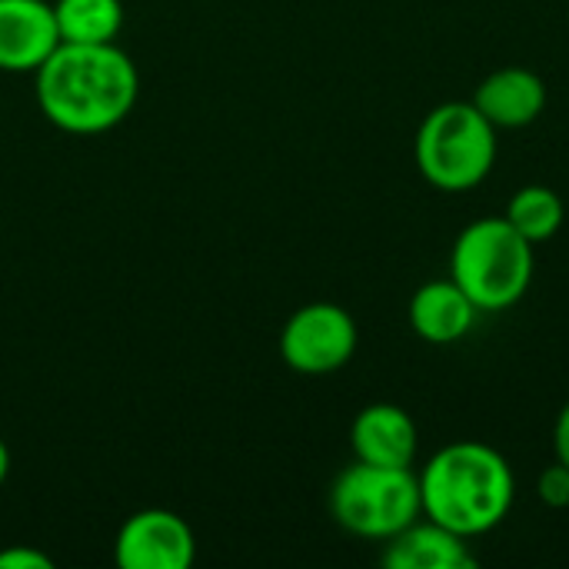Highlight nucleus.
Segmentation results:
<instances>
[{
    "label": "nucleus",
    "mask_w": 569,
    "mask_h": 569,
    "mask_svg": "<svg viewBox=\"0 0 569 569\" xmlns=\"http://www.w3.org/2000/svg\"><path fill=\"white\" fill-rule=\"evenodd\" d=\"M137 63L117 43H60L37 67V103L67 133H103L137 103Z\"/></svg>",
    "instance_id": "f257e3e1"
},
{
    "label": "nucleus",
    "mask_w": 569,
    "mask_h": 569,
    "mask_svg": "<svg viewBox=\"0 0 569 569\" xmlns=\"http://www.w3.org/2000/svg\"><path fill=\"white\" fill-rule=\"evenodd\" d=\"M417 480L423 517L467 540L500 527L517 497L507 457L480 440L443 447L427 460Z\"/></svg>",
    "instance_id": "f03ea898"
},
{
    "label": "nucleus",
    "mask_w": 569,
    "mask_h": 569,
    "mask_svg": "<svg viewBox=\"0 0 569 569\" xmlns=\"http://www.w3.org/2000/svg\"><path fill=\"white\" fill-rule=\"evenodd\" d=\"M533 243L507 217H480L467 223L450 253V280L480 313L517 307L533 283Z\"/></svg>",
    "instance_id": "7ed1b4c3"
},
{
    "label": "nucleus",
    "mask_w": 569,
    "mask_h": 569,
    "mask_svg": "<svg viewBox=\"0 0 569 569\" xmlns=\"http://www.w3.org/2000/svg\"><path fill=\"white\" fill-rule=\"evenodd\" d=\"M417 167L437 190L463 193L480 187L497 163V127L470 103L433 107L413 140Z\"/></svg>",
    "instance_id": "20e7f679"
},
{
    "label": "nucleus",
    "mask_w": 569,
    "mask_h": 569,
    "mask_svg": "<svg viewBox=\"0 0 569 569\" xmlns=\"http://www.w3.org/2000/svg\"><path fill=\"white\" fill-rule=\"evenodd\" d=\"M333 520L363 540H390L420 520V480L413 467H377L357 460L330 487Z\"/></svg>",
    "instance_id": "39448f33"
},
{
    "label": "nucleus",
    "mask_w": 569,
    "mask_h": 569,
    "mask_svg": "<svg viewBox=\"0 0 569 569\" xmlns=\"http://www.w3.org/2000/svg\"><path fill=\"white\" fill-rule=\"evenodd\" d=\"M360 330L353 317L337 303H307L300 307L283 333H280V357L290 370L307 377H323L347 367L357 353Z\"/></svg>",
    "instance_id": "423d86ee"
},
{
    "label": "nucleus",
    "mask_w": 569,
    "mask_h": 569,
    "mask_svg": "<svg viewBox=\"0 0 569 569\" xmlns=\"http://www.w3.org/2000/svg\"><path fill=\"white\" fill-rule=\"evenodd\" d=\"M120 569H187L197 557L193 530L170 510L133 513L113 543Z\"/></svg>",
    "instance_id": "0eeeda50"
},
{
    "label": "nucleus",
    "mask_w": 569,
    "mask_h": 569,
    "mask_svg": "<svg viewBox=\"0 0 569 569\" xmlns=\"http://www.w3.org/2000/svg\"><path fill=\"white\" fill-rule=\"evenodd\" d=\"M60 47L53 3L47 0H0V70L37 73V67Z\"/></svg>",
    "instance_id": "6e6552de"
},
{
    "label": "nucleus",
    "mask_w": 569,
    "mask_h": 569,
    "mask_svg": "<svg viewBox=\"0 0 569 569\" xmlns=\"http://www.w3.org/2000/svg\"><path fill=\"white\" fill-rule=\"evenodd\" d=\"M350 447L357 460L377 467H413L420 450V430L413 417L397 403H370L350 427Z\"/></svg>",
    "instance_id": "1a4fd4ad"
},
{
    "label": "nucleus",
    "mask_w": 569,
    "mask_h": 569,
    "mask_svg": "<svg viewBox=\"0 0 569 569\" xmlns=\"http://www.w3.org/2000/svg\"><path fill=\"white\" fill-rule=\"evenodd\" d=\"M473 107L497 130H520L540 120L547 110V83L540 73L527 67L493 70L473 93Z\"/></svg>",
    "instance_id": "9d476101"
},
{
    "label": "nucleus",
    "mask_w": 569,
    "mask_h": 569,
    "mask_svg": "<svg viewBox=\"0 0 569 569\" xmlns=\"http://www.w3.org/2000/svg\"><path fill=\"white\" fill-rule=\"evenodd\" d=\"M477 317H480L477 303L453 280H430L410 300L413 333L437 347L463 340L473 330Z\"/></svg>",
    "instance_id": "9b49d317"
},
{
    "label": "nucleus",
    "mask_w": 569,
    "mask_h": 569,
    "mask_svg": "<svg viewBox=\"0 0 569 569\" xmlns=\"http://www.w3.org/2000/svg\"><path fill=\"white\" fill-rule=\"evenodd\" d=\"M383 563L390 569H470L477 567L470 540L427 520H413L387 540Z\"/></svg>",
    "instance_id": "f8f14e48"
},
{
    "label": "nucleus",
    "mask_w": 569,
    "mask_h": 569,
    "mask_svg": "<svg viewBox=\"0 0 569 569\" xmlns=\"http://www.w3.org/2000/svg\"><path fill=\"white\" fill-rule=\"evenodd\" d=\"M60 43H113L123 27L120 0H57L53 3Z\"/></svg>",
    "instance_id": "ddd939ff"
},
{
    "label": "nucleus",
    "mask_w": 569,
    "mask_h": 569,
    "mask_svg": "<svg viewBox=\"0 0 569 569\" xmlns=\"http://www.w3.org/2000/svg\"><path fill=\"white\" fill-rule=\"evenodd\" d=\"M503 217L537 247V243H547V240H553L560 233L567 207H563V197L553 187L530 183V187H520L510 197Z\"/></svg>",
    "instance_id": "4468645a"
},
{
    "label": "nucleus",
    "mask_w": 569,
    "mask_h": 569,
    "mask_svg": "<svg viewBox=\"0 0 569 569\" xmlns=\"http://www.w3.org/2000/svg\"><path fill=\"white\" fill-rule=\"evenodd\" d=\"M537 497L553 507V510H569V467L567 463H550L540 477H537Z\"/></svg>",
    "instance_id": "2eb2a0df"
},
{
    "label": "nucleus",
    "mask_w": 569,
    "mask_h": 569,
    "mask_svg": "<svg viewBox=\"0 0 569 569\" xmlns=\"http://www.w3.org/2000/svg\"><path fill=\"white\" fill-rule=\"evenodd\" d=\"M0 569H53V560L30 547H10L0 550Z\"/></svg>",
    "instance_id": "dca6fc26"
},
{
    "label": "nucleus",
    "mask_w": 569,
    "mask_h": 569,
    "mask_svg": "<svg viewBox=\"0 0 569 569\" xmlns=\"http://www.w3.org/2000/svg\"><path fill=\"white\" fill-rule=\"evenodd\" d=\"M553 450H557V460L569 467V400L563 403V410L557 417V427H553Z\"/></svg>",
    "instance_id": "f3484780"
},
{
    "label": "nucleus",
    "mask_w": 569,
    "mask_h": 569,
    "mask_svg": "<svg viewBox=\"0 0 569 569\" xmlns=\"http://www.w3.org/2000/svg\"><path fill=\"white\" fill-rule=\"evenodd\" d=\"M7 473H10V450H7V443L0 440V487H3V480H7Z\"/></svg>",
    "instance_id": "a211bd4d"
}]
</instances>
